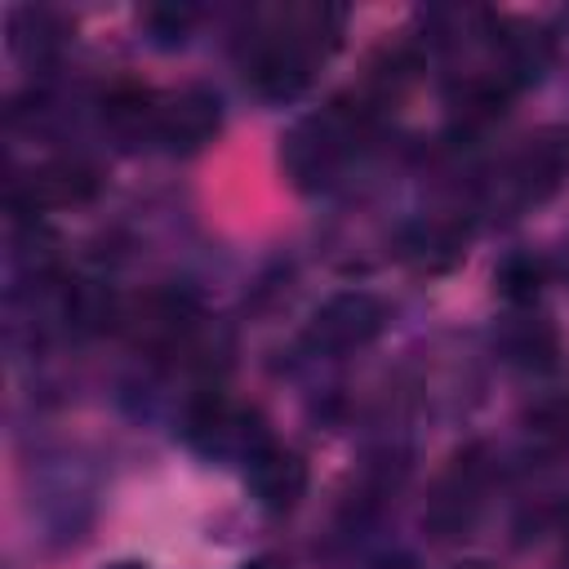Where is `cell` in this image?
<instances>
[{"mask_svg":"<svg viewBox=\"0 0 569 569\" xmlns=\"http://www.w3.org/2000/svg\"><path fill=\"white\" fill-rule=\"evenodd\" d=\"M253 485L271 507L293 502V493L302 489V462L293 453H262L253 458Z\"/></svg>","mask_w":569,"mask_h":569,"instance_id":"cell-1","label":"cell"},{"mask_svg":"<svg viewBox=\"0 0 569 569\" xmlns=\"http://www.w3.org/2000/svg\"><path fill=\"white\" fill-rule=\"evenodd\" d=\"M333 329H342V342H360V338H369L378 329V307L369 298H342V302H333L320 316V329L316 333L333 338Z\"/></svg>","mask_w":569,"mask_h":569,"instance_id":"cell-2","label":"cell"},{"mask_svg":"<svg viewBox=\"0 0 569 569\" xmlns=\"http://www.w3.org/2000/svg\"><path fill=\"white\" fill-rule=\"evenodd\" d=\"M164 124H169L173 138L200 142V138L213 129V107H209V102H173V111H169Z\"/></svg>","mask_w":569,"mask_h":569,"instance_id":"cell-3","label":"cell"}]
</instances>
